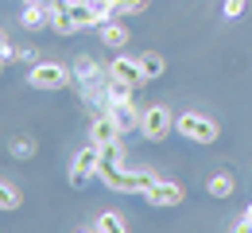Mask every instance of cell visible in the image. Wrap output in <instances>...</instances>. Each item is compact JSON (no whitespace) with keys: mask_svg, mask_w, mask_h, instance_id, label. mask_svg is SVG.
<instances>
[{"mask_svg":"<svg viewBox=\"0 0 252 233\" xmlns=\"http://www.w3.org/2000/svg\"><path fill=\"white\" fill-rule=\"evenodd\" d=\"M20 28L24 32H39V28H51V4L43 0H32L20 8Z\"/></svg>","mask_w":252,"mask_h":233,"instance_id":"30bf717a","label":"cell"},{"mask_svg":"<svg viewBox=\"0 0 252 233\" xmlns=\"http://www.w3.org/2000/svg\"><path fill=\"white\" fill-rule=\"evenodd\" d=\"M51 32L59 35V39H70V35H78V20H74V12H70V4H51Z\"/></svg>","mask_w":252,"mask_h":233,"instance_id":"8fae6325","label":"cell"},{"mask_svg":"<svg viewBox=\"0 0 252 233\" xmlns=\"http://www.w3.org/2000/svg\"><path fill=\"white\" fill-rule=\"evenodd\" d=\"M0 59H4V63H12V59H16V47L8 43V32H0Z\"/></svg>","mask_w":252,"mask_h":233,"instance_id":"ffe728a7","label":"cell"},{"mask_svg":"<svg viewBox=\"0 0 252 233\" xmlns=\"http://www.w3.org/2000/svg\"><path fill=\"white\" fill-rule=\"evenodd\" d=\"M144 12H148V0H113L117 20H132V16H144Z\"/></svg>","mask_w":252,"mask_h":233,"instance_id":"ac0fdd59","label":"cell"},{"mask_svg":"<svg viewBox=\"0 0 252 233\" xmlns=\"http://www.w3.org/2000/svg\"><path fill=\"white\" fill-rule=\"evenodd\" d=\"M86 4H113V0H86Z\"/></svg>","mask_w":252,"mask_h":233,"instance_id":"cb8c5ba5","label":"cell"},{"mask_svg":"<svg viewBox=\"0 0 252 233\" xmlns=\"http://www.w3.org/2000/svg\"><path fill=\"white\" fill-rule=\"evenodd\" d=\"M97 32H101V43H105L109 51H125L128 39H132V32H128V20H109V24H101Z\"/></svg>","mask_w":252,"mask_h":233,"instance_id":"7c38bea8","label":"cell"},{"mask_svg":"<svg viewBox=\"0 0 252 233\" xmlns=\"http://www.w3.org/2000/svg\"><path fill=\"white\" fill-rule=\"evenodd\" d=\"M245 218H249V222H252V202H249V206H245Z\"/></svg>","mask_w":252,"mask_h":233,"instance_id":"603a6c76","label":"cell"},{"mask_svg":"<svg viewBox=\"0 0 252 233\" xmlns=\"http://www.w3.org/2000/svg\"><path fill=\"white\" fill-rule=\"evenodd\" d=\"M171 133H175V113L167 105H148L144 109V121H140V136L148 144H163Z\"/></svg>","mask_w":252,"mask_h":233,"instance_id":"277c9868","label":"cell"},{"mask_svg":"<svg viewBox=\"0 0 252 233\" xmlns=\"http://www.w3.org/2000/svg\"><path fill=\"white\" fill-rule=\"evenodd\" d=\"M117 140H125V133L117 129V121H113L109 113L90 117V144H97V148H109V144H117Z\"/></svg>","mask_w":252,"mask_h":233,"instance_id":"9c48e42d","label":"cell"},{"mask_svg":"<svg viewBox=\"0 0 252 233\" xmlns=\"http://www.w3.org/2000/svg\"><path fill=\"white\" fill-rule=\"evenodd\" d=\"M16 59H20L24 67H35V63H39V51H32V47H24V51H16Z\"/></svg>","mask_w":252,"mask_h":233,"instance_id":"44dd1931","label":"cell"},{"mask_svg":"<svg viewBox=\"0 0 252 233\" xmlns=\"http://www.w3.org/2000/svg\"><path fill=\"white\" fill-rule=\"evenodd\" d=\"M140 67H144V78H148V82H156V78L167 74V59H163L159 51H148V55H140Z\"/></svg>","mask_w":252,"mask_h":233,"instance_id":"2e32d148","label":"cell"},{"mask_svg":"<svg viewBox=\"0 0 252 233\" xmlns=\"http://www.w3.org/2000/svg\"><path fill=\"white\" fill-rule=\"evenodd\" d=\"M245 8H249V0H221V12H225L229 20H237Z\"/></svg>","mask_w":252,"mask_h":233,"instance_id":"d6986e66","label":"cell"},{"mask_svg":"<svg viewBox=\"0 0 252 233\" xmlns=\"http://www.w3.org/2000/svg\"><path fill=\"white\" fill-rule=\"evenodd\" d=\"M175 133L190 140V144H214L221 136V125L214 117H206V113H179L175 117Z\"/></svg>","mask_w":252,"mask_h":233,"instance_id":"6da1fadb","label":"cell"},{"mask_svg":"<svg viewBox=\"0 0 252 233\" xmlns=\"http://www.w3.org/2000/svg\"><path fill=\"white\" fill-rule=\"evenodd\" d=\"M70 70H74V82L78 86H101V82H109V67H101L94 55H78L70 63Z\"/></svg>","mask_w":252,"mask_h":233,"instance_id":"ba28073f","label":"cell"},{"mask_svg":"<svg viewBox=\"0 0 252 233\" xmlns=\"http://www.w3.org/2000/svg\"><path fill=\"white\" fill-rule=\"evenodd\" d=\"M90 230H94V233H132V230H128V218H125V214H117V210L97 214Z\"/></svg>","mask_w":252,"mask_h":233,"instance_id":"5bb4252c","label":"cell"},{"mask_svg":"<svg viewBox=\"0 0 252 233\" xmlns=\"http://www.w3.org/2000/svg\"><path fill=\"white\" fill-rule=\"evenodd\" d=\"M78 233H94V230H90V226H86V230H78Z\"/></svg>","mask_w":252,"mask_h":233,"instance_id":"d4e9b609","label":"cell"},{"mask_svg":"<svg viewBox=\"0 0 252 233\" xmlns=\"http://www.w3.org/2000/svg\"><path fill=\"white\" fill-rule=\"evenodd\" d=\"M97 164H101V148L97 144H86L70 156V167H66V183L70 191H82L90 179H97Z\"/></svg>","mask_w":252,"mask_h":233,"instance_id":"3957f363","label":"cell"},{"mask_svg":"<svg viewBox=\"0 0 252 233\" xmlns=\"http://www.w3.org/2000/svg\"><path fill=\"white\" fill-rule=\"evenodd\" d=\"M35 152H39V140H35L32 133H20V136L8 140V156L20 160V164H24V160H35Z\"/></svg>","mask_w":252,"mask_h":233,"instance_id":"4fadbf2b","label":"cell"},{"mask_svg":"<svg viewBox=\"0 0 252 233\" xmlns=\"http://www.w3.org/2000/svg\"><path fill=\"white\" fill-rule=\"evenodd\" d=\"M229 233H252V222L245 218V214H241V218H237V222L229 226Z\"/></svg>","mask_w":252,"mask_h":233,"instance_id":"7402d4cb","label":"cell"},{"mask_svg":"<svg viewBox=\"0 0 252 233\" xmlns=\"http://www.w3.org/2000/svg\"><path fill=\"white\" fill-rule=\"evenodd\" d=\"M109 117L117 121V129L125 136H132V133H140V121H144V109L136 105L132 98H125V101H109Z\"/></svg>","mask_w":252,"mask_h":233,"instance_id":"52a82bcc","label":"cell"},{"mask_svg":"<svg viewBox=\"0 0 252 233\" xmlns=\"http://www.w3.org/2000/svg\"><path fill=\"white\" fill-rule=\"evenodd\" d=\"M144 202H148V206H156V210L183 206V202H187V187H183V183H175V179H156V183L148 187Z\"/></svg>","mask_w":252,"mask_h":233,"instance_id":"5b68a950","label":"cell"},{"mask_svg":"<svg viewBox=\"0 0 252 233\" xmlns=\"http://www.w3.org/2000/svg\"><path fill=\"white\" fill-rule=\"evenodd\" d=\"M109 78H113V82H125V86H132V90H140V86L148 82L140 59H128L125 51H117V59L109 63Z\"/></svg>","mask_w":252,"mask_h":233,"instance_id":"8992f818","label":"cell"},{"mask_svg":"<svg viewBox=\"0 0 252 233\" xmlns=\"http://www.w3.org/2000/svg\"><path fill=\"white\" fill-rule=\"evenodd\" d=\"M233 191H237V179L229 175V171H218V175H210V183H206V195L210 199H233Z\"/></svg>","mask_w":252,"mask_h":233,"instance_id":"9a60e30c","label":"cell"},{"mask_svg":"<svg viewBox=\"0 0 252 233\" xmlns=\"http://www.w3.org/2000/svg\"><path fill=\"white\" fill-rule=\"evenodd\" d=\"M70 82H74V70L66 63H55V59H39L28 70V86L32 90H66Z\"/></svg>","mask_w":252,"mask_h":233,"instance_id":"7a4b0ae2","label":"cell"},{"mask_svg":"<svg viewBox=\"0 0 252 233\" xmlns=\"http://www.w3.org/2000/svg\"><path fill=\"white\" fill-rule=\"evenodd\" d=\"M24 206V191L12 179H0V210H20Z\"/></svg>","mask_w":252,"mask_h":233,"instance_id":"e0dca14e","label":"cell"},{"mask_svg":"<svg viewBox=\"0 0 252 233\" xmlns=\"http://www.w3.org/2000/svg\"><path fill=\"white\" fill-rule=\"evenodd\" d=\"M0 74H4V59H0Z\"/></svg>","mask_w":252,"mask_h":233,"instance_id":"484cf974","label":"cell"}]
</instances>
